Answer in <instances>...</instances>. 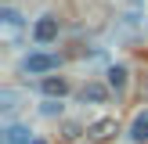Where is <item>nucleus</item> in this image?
<instances>
[{"mask_svg": "<svg viewBox=\"0 0 148 144\" xmlns=\"http://www.w3.org/2000/svg\"><path fill=\"white\" fill-rule=\"evenodd\" d=\"M112 133H116V119H98L90 126V137H94V141H108Z\"/></svg>", "mask_w": 148, "mask_h": 144, "instance_id": "nucleus-5", "label": "nucleus"}, {"mask_svg": "<svg viewBox=\"0 0 148 144\" xmlns=\"http://www.w3.org/2000/svg\"><path fill=\"white\" fill-rule=\"evenodd\" d=\"M33 40H36V43H54V40H58V18H54V14L36 18V25H33Z\"/></svg>", "mask_w": 148, "mask_h": 144, "instance_id": "nucleus-2", "label": "nucleus"}, {"mask_svg": "<svg viewBox=\"0 0 148 144\" xmlns=\"http://www.w3.org/2000/svg\"><path fill=\"white\" fill-rule=\"evenodd\" d=\"M40 90L47 94V97H65V94H69V83H65L62 76H43L40 79Z\"/></svg>", "mask_w": 148, "mask_h": 144, "instance_id": "nucleus-4", "label": "nucleus"}, {"mask_svg": "<svg viewBox=\"0 0 148 144\" xmlns=\"http://www.w3.org/2000/svg\"><path fill=\"white\" fill-rule=\"evenodd\" d=\"M36 144H43V141H36Z\"/></svg>", "mask_w": 148, "mask_h": 144, "instance_id": "nucleus-11", "label": "nucleus"}, {"mask_svg": "<svg viewBox=\"0 0 148 144\" xmlns=\"http://www.w3.org/2000/svg\"><path fill=\"white\" fill-rule=\"evenodd\" d=\"M0 101H4V112L14 108V90H0Z\"/></svg>", "mask_w": 148, "mask_h": 144, "instance_id": "nucleus-10", "label": "nucleus"}, {"mask_svg": "<svg viewBox=\"0 0 148 144\" xmlns=\"http://www.w3.org/2000/svg\"><path fill=\"white\" fill-rule=\"evenodd\" d=\"M105 97H108V90H105L101 83H87V86H83V101H94V105H101Z\"/></svg>", "mask_w": 148, "mask_h": 144, "instance_id": "nucleus-6", "label": "nucleus"}, {"mask_svg": "<svg viewBox=\"0 0 148 144\" xmlns=\"http://www.w3.org/2000/svg\"><path fill=\"white\" fill-rule=\"evenodd\" d=\"M4 144H36V141H33V133H29V126L11 122V126H4Z\"/></svg>", "mask_w": 148, "mask_h": 144, "instance_id": "nucleus-3", "label": "nucleus"}, {"mask_svg": "<svg viewBox=\"0 0 148 144\" xmlns=\"http://www.w3.org/2000/svg\"><path fill=\"white\" fill-rule=\"evenodd\" d=\"M130 137H134L137 144H145V141H148V115H137V119H134V126H130Z\"/></svg>", "mask_w": 148, "mask_h": 144, "instance_id": "nucleus-7", "label": "nucleus"}, {"mask_svg": "<svg viewBox=\"0 0 148 144\" xmlns=\"http://www.w3.org/2000/svg\"><path fill=\"white\" fill-rule=\"evenodd\" d=\"M0 22H4L7 29H14V25H22V14L14 11V7H7V4H4V7H0Z\"/></svg>", "mask_w": 148, "mask_h": 144, "instance_id": "nucleus-9", "label": "nucleus"}, {"mask_svg": "<svg viewBox=\"0 0 148 144\" xmlns=\"http://www.w3.org/2000/svg\"><path fill=\"white\" fill-rule=\"evenodd\" d=\"M108 86H112V90H123V86H127V69H123V65H112V69H108Z\"/></svg>", "mask_w": 148, "mask_h": 144, "instance_id": "nucleus-8", "label": "nucleus"}, {"mask_svg": "<svg viewBox=\"0 0 148 144\" xmlns=\"http://www.w3.org/2000/svg\"><path fill=\"white\" fill-rule=\"evenodd\" d=\"M54 69H58V54H29L22 61V72L25 76H47Z\"/></svg>", "mask_w": 148, "mask_h": 144, "instance_id": "nucleus-1", "label": "nucleus"}]
</instances>
